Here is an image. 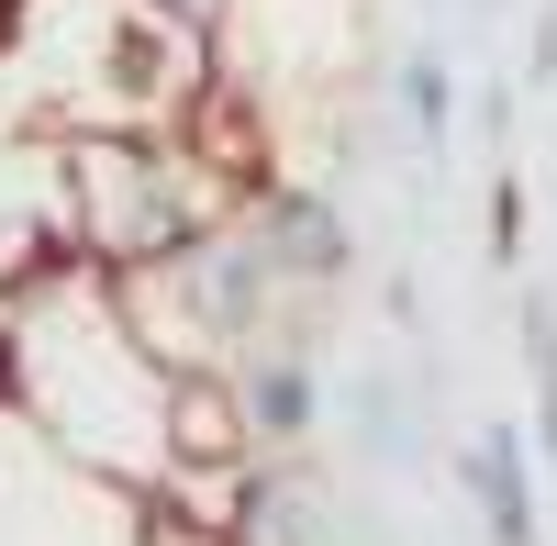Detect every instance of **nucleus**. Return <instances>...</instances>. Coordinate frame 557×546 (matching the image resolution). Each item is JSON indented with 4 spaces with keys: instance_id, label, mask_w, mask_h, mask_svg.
I'll use <instances>...</instances> for the list:
<instances>
[{
    "instance_id": "f257e3e1",
    "label": "nucleus",
    "mask_w": 557,
    "mask_h": 546,
    "mask_svg": "<svg viewBox=\"0 0 557 546\" xmlns=\"http://www.w3.org/2000/svg\"><path fill=\"white\" fill-rule=\"evenodd\" d=\"M12 401L123 491H178V369L146 346L112 268L57 257L12 301Z\"/></svg>"
},
{
    "instance_id": "f03ea898",
    "label": "nucleus",
    "mask_w": 557,
    "mask_h": 546,
    "mask_svg": "<svg viewBox=\"0 0 557 546\" xmlns=\"http://www.w3.org/2000/svg\"><path fill=\"white\" fill-rule=\"evenodd\" d=\"M212 212H235V190L178 146V134L146 123H89L67 146V223H78V257L89 268H157L168 246H190Z\"/></svg>"
},
{
    "instance_id": "7ed1b4c3",
    "label": "nucleus",
    "mask_w": 557,
    "mask_h": 546,
    "mask_svg": "<svg viewBox=\"0 0 557 546\" xmlns=\"http://www.w3.org/2000/svg\"><path fill=\"white\" fill-rule=\"evenodd\" d=\"M235 223L257 235V257L290 280V301H335L346 280H357V223H346V201L323 190V178H257V190H235Z\"/></svg>"
},
{
    "instance_id": "20e7f679",
    "label": "nucleus",
    "mask_w": 557,
    "mask_h": 546,
    "mask_svg": "<svg viewBox=\"0 0 557 546\" xmlns=\"http://www.w3.org/2000/svg\"><path fill=\"white\" fill-rule=\"evenodd\" d=\"M223 380H235V413H246V435H257V458L312 446V424H323V357H312V324H278V335L246 346Z\"/></svg>"
},
{
    "instance_id": "39448f33",
    "label": "nucleus",
    "mask_w": 557,
    "mask_h": 546,
    "mask_svg": "<svg viewBox=\"0 0 557 546\" xmlns=\"http://www.w3.org/2000/svg\"><path fill=\"white\" fill-rule=\"evenodd\" d=\"M223 524H235V546H346V513H335V491L312 480L301 446L290 458H246L223 480Z\"/></svg>"
},
{
    "instance_id": "423d86ee",
    "label": "nucleus",
    "mask_w": 557,
    "mask_h": 546,
    "mask_svg": "<svg viewBox=\"0 0 557 546\" xmlns=\"http://www.w3.org/2000/svg\"><path fill=\"white\" fill-rule=\"evenodd\" d=\"M457 480H469L491 546H535V480H524V435L513 424H480L469 446H457Z\"/></svg>"
},
{
    "instance_id": "0eeeda50",
    "label": "nucleus",
    "mask_w": 557,
    "mask_h": 546,
    "mask_svg": "<svg viewBox=\"0 0 557 546\" xmlns=\"http://www.w3.org/2000/svg\"><path fill=\"white\" fill-rule=\"evenodd\" d=\"M401 123H412L424 157L457 134V67H446V45H412V57H401Z\"/></svg>"
},
{
    "instance_id": "6e6552de",
    "label": "nucleus",
    "mask_w": 557,
    "mask_h": 546,
    "mask_svg": "<svg viewBox=\"0 0 557 546\" xmlns=\"http://www.w3.org/2000/svg\"><path fill=\"white\" fill-rule=\"evenodd\" d=\"M524 369H535V446L557 458V290L524 301Z\"/></svg>"
},
{
    "instance_id": "1a4fd4ad",
    "label": "nucleus",
    "mask_w": 557,
    "mask_h": 546,
    "mask_svg": "<svg viewBox=\"0 0 557 546\" xmlns=\"http://www.w3.org/2000/svg\"><path fill=\"white\" fill-rule=\"evenodd\" d=\"M134 546H235V524H223V513H190L178 491H157V502H146V535H134Z\"/></svg>"
},
{
    "instance_id": "9d476101",
    "label": "nucleus",
    "mask_w": 557,
    "mask_h": 546,
    "mask_svg": "<svg viewBox=\"0 0 557 546\" xmlns=\"http://www.w3.org/2000/svg\"><path fill=\"white\" fill-rule=\"evenodd\" d=\"M491 257H502V268L524 257V178H513V167L491 178Z\"/></svg>"
},
{
    "instance_id": "9b49d317",
    "label": "nucleus",
    "mask_w": 557,
    "mask_h": 546,
    "mask_svg": "<svg viewBox=\"0 0 557 546\" xmlns=\"http://www.w3.org/2000/svg\"><path fill=\"white\" fill-rule=\"evenodd\" d=\"M168 12H178V23H201V34H212L223 12H235V0H168Z\"/></svg>"
},
{
    "instance_id": "f8f14e48",
    "label": "nucleus",
    "mask_w": 557,
    "mask_h": 546,
    "mask_svg": "<svg viewBox=\"0 0 557 546\" xmlns=\"http://www.w3.org/2000/svg\"><path fill=\"white\" fill-rule=\"evenodd\" d=\"M12 12H23V0H0V23H12Z\"/></svg>"
}]
</instances>
